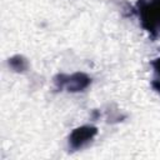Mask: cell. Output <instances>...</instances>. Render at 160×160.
<instances>
[{"label":"cell","mask_w":160,"mask_h":160,"mask_svg":"<svg viewBox=\"0 0 160 160\" xmlns=\"http://www.w3.org/2000/svg\"><path fill=\"white\" fill-rule=\"evenodd\" d=\"M136 11L141 26L154 38L160 35V0H138Z\"/></svg>","instance_id":"obj_1"},{"label":"cell","mask_w":160,"mask_h":160,"mask_svg":"<svg viewBox=\"0 0 160 160\" xmlns=\"http://www.w3.org/2000/svg\"><path fill=\"white\" fill-rule=\"evenodd\" d=\"M54 84L58 90H66L69 92H79L88 89L91 84V78L85 72L58 74L54 78Z\"/></svg>","instance_id":"obj_2"},{"label":"cell","mask_w":160,"mask_h":160,"mask_svg":"<svg viewBox=\"0 0 160 160\" xmlns=\"http://www.w3.org/2000/svg\"><path fill=\"white\" fill-rule=\"evenodd\" d=\"M99 130L94 125H81L75 128L69 135V148L71 150H80L91 142L98 135Z\"/></svg>","instance_id":"obj_3"},{"label":"cell","mask_w":160,"mask_h":160,"mask_svg":"<svg viewBox=\"0 0 160 160\" xmlns=\"http://www.w3.org/2000/svg\"><path fill=\"white\" fill-rule=\"evenodd\" d=\"M9 66L12 70H15V71L22 72V71H25L29 68V62H28V60L24 56L15 55V56H12V58L9 59Z\"/></svg>","instance_id":"obj_4"},{"label":"cell","mask_w":160,"mask_h":160,"mask_svg":"<svg viewBox=\"0 0 160 160\" xmlns=\"http://www.w3.org/2000/svg\"><path fill=\"white\" fill-rule=\"evenodd\" d=\"M151 66L154 70V78H152L151 85L156 91H160V58L154 59L151 61Z\"/></svg>","instance_id":"obj_5"}]
</instances>
